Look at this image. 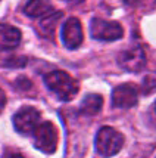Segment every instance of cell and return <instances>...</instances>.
<instances>
[{
    "label": "cell",
    "instance_id": "1",
    "mask_svg": "<svg viewBox=\"0 0 156 158\" xmlns=\"http://www.w3.org/2000/svg\"><path fill=\"white\" fill-rule=\"evenodd\" d=\"M47 89L61 101L68 102L78 93V83L65 71H52L44 77Z\"/></svg>",
    "mask_w": 156,
    "mask_h": 158
},
{
    "label": "cell",
    "instance_id": "2",
    "mask_svg": "<svg viewBox=\"0 0 156 158\" xmlns=\"http://www.w3.org/2000/svg\"><path fill=\"white\" fill-rule=\"evenodd\" d=\"M122 146H124L122 133H119L110 126H103L99 129L94 139V148L97 154L103 157H112L121 151Z\"/></svg>",
    "mask_w": 156,
    "mask_h": 158
},
{
    "label": "cell",
    "instance_id": "3",
    "mask_svg": "<svg viewBox=\"0 0 156 158\" xmlns=\"http://www.w3.org/2000/svg\"><path fill=\"white\" fill-rule=\"evenodd\" d=\"M34 136V146L44 154H52L56 151L58 146V130L53 123L44 121L38 123L33 131Z\"/></svg>",
    "mask_w": 156,
    "mask_h": 158
},
{
    "label": "cell",
    "instance_id": "4",
    "mask_svg": "<svg viewBox=\"0 0 156 158\" xmlns=\"http://www.w3.org/2000/svg\"><path fill=\"white\" fill-rule=\"evenodd\" d=\"M91 37L100 41H115L124 35V28L115 21H106L100 18H93L90 22Z\"/></svg>",
    "mask_w": 156,
    "mask_h": 158
},
{
    "label": "cell",
    "instance_id": "5",
    "mask_svg": "<svg viewBox=\"0 0 156 158\" xmlns=\"http://www.w3.org/2000/svg\"><path fill=\"white\" fill-rule=\"evenodd\" d=\"M40 123V111L34 106H22L14 115L15 130L21 135H31Z\"/></svg>",
    "mask_w": 156,
    "mask_h": 158
},
{
    "label": "cell",
    "instance_id": "6",
    "mask_svg": "<svg viewBox=\"0 0 156 158\" xmlns=\"http://www.w3.org/2000/svg\"><path fill=\"white\" fill-rule=\"evenodd\" d=\"M116 61L122 69L130 71V73H138L146 67V55L140 46H134V48L121 52L116 58Z\"/></svg>",
    "mask_w": 156,
    "mask_h": 158
},
{
    "label": "cell",
    "instance_id": "7",
    "mask_svg": "<svg viewBox=\"0 0 156 158\" xmlns=\"http://www.w3.org/2000/svg\"><path fill=\"white\" fill-rule=\"evenodd\" d=\"M138 102V89L134 84L124 83L116 86L112 92V105L114 108H131Z\"/></svg>",
    "mask_w": 156,
    "mask_h": 158
},
{
    "label": "cell",
    "instance_id": "8",
    "mask_svg": "<svg viewBox=\"0 0 156 158\" xmlns=\"http://www.w3.org/2000/svg\"><path fill=\"white\" fill-rule=\"evenodd\" d=\"M61 37L63 44L68 49H77L82 44L84 35H82V25L77 18H69L65 21L61 31Z\"/></svg>",
    "mask_w": 156,
    "mask_h": 158
},
{
    "label": "cell",
    "instance_id": "9",
    "mask_svg": "<svg viewBox=\"0 0 156 158\" xmlns=\"http://www.w3.org/2000/svg\"><path fill=\"white\" fill-rule=\"evenodd\" d=\"M21 41V31L18 28L7 25V24H0V49L7 50L14 49L19 44Z\"/></svg>",
    "mask_w": 156,
    "mask_h": 158
},
{
    "label": "cell",
    "instance_id": "10",
    "mask_svg": "<svg viewBox=\"0 0 156 158\" xmlns=\"http://www.w3.org/2000/svg\"><path fill=\"white\" fill-rule=\"evenodd\" d=\"M53 12V6L49 0H28L24 6V14L30 18H41Z\"/></svg>",
    "mask_w": 156,
    "mask_h": 158
},
{
    "label": "cell",
    "instance_id": "11",
    "mask_svg": "<svg viewBox=\"0 0 156 158\" xmlns=\"http://www.w3.org/2000/svg\"><path fill=\"white\" fill-rule=\"evenodd\" d=\"M102 106H103V98L99 93H88L81 101L80 112H81L82 115L91 117V115L99 114L100 110H102Z\"/></svg>",
    "mask_w": 156,
    "mask_h": 158
},
{
    "label": "cell",
    "instance_id": "12",
    "mask_svg": "<svg viewBox=\"0 0 156 158\" xmlns=\"http://www.w3.org/2000/svg\"><path fill=\"white\" fill-rule=\"evenodd\" d=\"M62 16V12H52V14L46 15V16H43L44 19L40 21V24H38V31H40L43 35H46V37H50V35L54 33V28H56V22L58 19Z\"/></svg>",
    "mask_w": 156,
    "mask_h": 158
},
{
    "label": "cell",
    "instance_id": "13",
    "mask_svg": "<svg viewBox=\"0 0 156 158\" xmlns=\"http://www.w3.org/2000/svg\"><path fill=\"white\" fill-rule=\"evenodd\" d=\"M124 3L128 7L136 9H150L156 5V0H124Z\"/></svg>",
    "mask_w": 156,
    "mask_h": 158
},
{
    "label": "cell",
    "instance_id": "14",
    "mask_svg": "<svg viewBox=\"0 0 156 158\" xmlns=\"http://www.w3.org/2000/svg\"><path fill=\"white\" fill-rule=\"evenodd\" d=\"M142 92L144 95H150V93H155L156 92V77L147 76L144 77L142 84Z\"/></svg>",
    "mask_w": 156,
    "mask_h": 158
},
{
    "label": "cell",
    "instance_id": "15",
    "mask_svg": "<svg viewBox=\"0 0 156 158\" xmlns=\"http://www.w3.org/2000/svg\"><path fill=\"white\" fill-rule=\"evenodd\" d=\"M5 67H12V68H18L25 65V58H19V56H9L6 61H2Z\"/></svg>",
    "mask_w": 156,
    "mask_h": 158
},
{
    "label": "cell",
    "instance_id": "16",
    "mask_svg": "<svg viewBox=\"0 0 156 158\" xmlns=\"http://www.w3.org/2000/svg\"><path fill=\"white\" fill-rule=\"evenodd\" d=\"M16 84H18V87H21V89L27 90L31 87V81L28 80V78H25V77H21V78H18V81H16Z\"/></svg>",
    "mask_w": 156,
    "mask_h": 158
},
{
    "label": "cell",
    "instance_id": "17",
    "mask_svg": "<svg viewBox=\"0 0 156 158\" xmlns=\"http://www.w3.org/2000/svg\"><path fill=\"white\" fill-rule=\"evenodd\" d=\"M5 105H6V95H5V92H3V90L0 89V112L3 111Z\"/></svg>",
    "mask_w": 156,
    "mask_h": 158
},
{
    "label": "cell",
    "instance_id": "18",
    "mask_svg": "<svg viewBox=\"0 0 156 158\" xmlns=\"http://www.w3.org/2000/svg\"><path fill=\"white\" fill-rule=\"evenodd\" d=\"M68 3H71V5H78V3H82L84 0H66Z\"/></svg>",
    "mask_w": 156,
    "mask_h": 158
},
{
    "label": "cell",
    "instance_id": "19",
    "mask_svg": "<svg viewBox=\"0 0 156 158\" xmlns=\"http://www.w3.org/2000/svg\"><path fill=\"white\" fill-rule=\"evenodd\" d=\"M155 106H156V105H155Z\"/></svg>",
    "mask_w": 156,
    "mask_h": 158
}]
</instances>
